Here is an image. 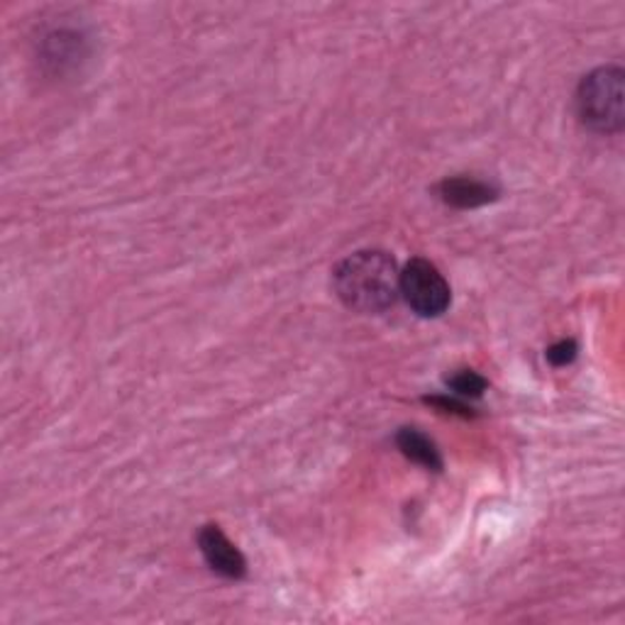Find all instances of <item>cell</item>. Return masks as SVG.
Returning a JSON list of instances; mask_svg holds the SVG:
<instances>
[{
    "mask_svg": "<svg viewBox=\"0 0 625 625\" xmlns=\"http://www.w3.org/2000/svg\"><path fill=\"white\" fill-rule=\"evenodd\" d=\"M333 281L340 301L357 313L391 309L401 293V271L394 257L381 249L349 255L337 265Z\"/></svg>",
    "mask_w": 625,
    "mask_h": 625,
    "instance_id": "6da1fadb",
    "label": "cell"
},
{
    "mask_svg": "<svg viewBox=\"0 0 625 625\" xmlns=\"http://www.w3.org/2000/svg\"><path fill=\"white\" fill-rule=\"evenodd\" d=\"M425 401L438 406L440 411H445V413H454V416H462V418L472 416V408H467L457 399H448V396H433V399H425Z\"/></svg>",
    "mask_w": 625,
    "mask_h": 625,
    "instance_id": "9c48e42d",
    "label": "cell"
},
{
    "mask_svg": "<svg viewBox=\"0 0 625 625\" xmlns=\"http://www.w3.org/2000/svg\"><path fill=\"white\" fill-rule=\"evenodd\" d=\"M448 386L457 396H464V399H479L486 391V379L472 369H460L448 377Z\"/></svg>",
    "mask_w": 625,
    "mask_h": 625,
    "instance_id": "52a82bcc",
    "label": "cell"
},
{
    "mask_svg": "<svg viewBox=\"0 0 625 625\" xmlns=\"http://www.w3.org/2000/svg\"><path fill=\"white\" fill-rule=\"evenodd\" d=\"M623 84L625 74L616 64L584 76L576 90V112L589 130L611 134L623 128Z\"/></svg>",
    "mask_w": 625,
    "mask_h": 625,
    "instance_id": "7a4b0ae2",
    "label": "cell"
},
{
    "mask_svg": "<svg viewBox=\"0 0 625 625\" xmlns=\"http://www.w3.org/2000/svg\"><path fill=\"white\" fill-rule=\"evenodd\" d=\"M401 295L423 317H438L450 309L452 291L445 277L428 259H411L401 271Z\"/></svg>",
    "mask_w": 625,
    "mask_h": 625,
    "instance_id": "3957f363",
    "label": "cell"
},
{
    "mask_svg": "<svg viewBox=\"0 0 625 625\" xmlns=\"http://www.w3.org/2000/svg\"><path fill=\"white\" fill-rule=\"evenodd\" d=\"M396 445L406 454L408 460H413L416 464H423L425 470L440 472L442 470V457L440 450L433 440L425 433H420L416 428H401L399 435H396Z\"/></svg>",
    "mask_w": 625,
    "mask_h": 625,
    "instance_id": "8992f818",
    "label": "cell"
},
{
    "mask_svg": "<svg viewBox=\"0 0 625 625\" xmlns=\"http://www.w3.org/2000/svg\"><path fill=\"white\" fill-rule=\"evenodd\" d=\"M440 198L452 208H479L498 198V188L492 181L474 176H452L438 186Z\"/></svg>",
    "mask_w": 625,
    "mask_h": 625,
    "instance_id": "5b68a950",
    "label": "cell"
},
{
    "mask_svg": "<svg viewBox=\"0 0 625 625\" xmlns=\"http://www.w3.org/2000/svg\"><path fill=\"white\" fill-rule=\"evenodd\" d=\"M576 357V343L574 340H560L548 349V362L552 367H567L572 365Z\"/></svg>",
    "mask_w": 625,
    "mask_h": 625,
    "instance_id": "ba28073f",
    "label": "cell"
},
{
    "mask_svg": "<svg viewBox=\"0 0 625 625\" xmlns=\"http://www.w3.org/2000/svg\"><path fill=\"white\" fill-rule=\"evenodd\" d=\"M198 548L203 552V560L220 576L243 579L247 574V562L243 552L225 538V532L218 526H206L198 532Z\"/></svg>",
    "mask_w": 625,
    "mask_h": 625,
    "instance_id": "277c9868",
    "label": "cell"
}]
</instances>
